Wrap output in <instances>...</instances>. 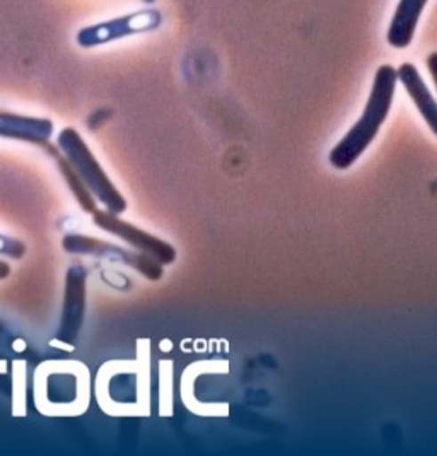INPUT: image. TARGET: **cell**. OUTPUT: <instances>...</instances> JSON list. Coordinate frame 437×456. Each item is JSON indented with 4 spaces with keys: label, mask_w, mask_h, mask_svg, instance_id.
<instances>
[{
    "label": "cell",
    "mask_w": 437,
    "mask_h": 456,
    "mask_svg": "<svg viewBox=\"0 0 437 456\" xmlns=\"http://www.w3.org/2000/svg\"><path fill=\"white\" fill-rule=\"evenodd\" d=\"M57 144L61 147L65 159L81 176L85 187L89 188L113 212L125 210V199L120 195L117 188L113 187L108 175L104 173L103 167H100L98 159L84 142L77 130L63 128L57 137Z\"/></svg>",
    "instance_id": "obj_2"
},
{
    "label": "cell",
    "mask_w": 437,
    "mask_h": 456,
    "mask_svg": "<svg viewBox=\"0 0 437 456\" xmlns=\"http://www.w3.org/2000/svg\"><path fill=\"white\" fill-rule=\"evenodd\" d=\"M427 69H429V74H431L433 81L436 84L437 89V52L431 53V55L427 57Z\"/></svg>",
    "instance_id": "obj_10"
},
{
    "label": "cell",
    "mask_w": 437,
    "mask_h": 456,
    "mask_svg": "<svg viewBox=\"0 0 437 456\" xmlns=\"http://www.w3.org/2000/svg\"><path fill=\"white\" fill-rule=\"evenodd\" d=\"M396 84L398 76L395 67L381 65L376 72L373 89L362 117L330 152L332 167L336 169L352 167L362 156V152L375 141L381 125L384 124V120L390 115L395 98Z\"/></svg>",
    "instance_id": "obj_1"
},
{
    "label": "cell",
    "mask_w": 437,
    "mask_h": 456,
    "mask_svg": "<svg viewBox=\"0 0 437 456\" xmlns=\"http://www.w3.org/2000/svg\"><path fill=\"white\" fill-rule=\"evenodd\" d=\"M94 223L101 228L111 231L113 234L120 236L122 240H125L126 243H130L132 247L146 253L149 256H152L154 260H158L161 265L173 264L176 258V251L167 245L165 241L158 240L156 236L149 234L142 229L135 228L132 224H126L124 221H120L118 217L108 214V212H94Z\"/></svg>",
    "instance_id": "obj_4"
},
{
    "label": "cell",
    "mask_w": 437,
    "mask_h": 456,
    "mask_svg": "<svg viewBox=\"0 0 437 456\" xmlns=\"http://www.w3.org/2000/svg\"><path fill=\"white\" fill-rule=\"evenodd\" d=\"M396 76H398V83L403 84L417 110L420 111V115L424 117V120L427 122L429 128L437 137V102L431 94L427 84L424 83L422 76L418 74L416 65L409 62L401 63L396 69Z\"/></svg>",
    "instance_id": "obj_6"
},
{
    "label": "cell",
    "mask_w": 437,
    "mask_h": 456,
    "mask_svg": "<svg viewBox=\"0 0 437 456\" xmlns=\"http://www.w3.org/2000/svg\"><path fill=\"white\" fill-rule=\"evenodd\" d=\"M57 156V163H59V169L62 171L63 178L67 182V185L70 187V190L74 191V195L77 197V200L81 202L84 210L87 212H93L94 210V200L91 197V191L89 188L84 185L81 176L76 173V169L70 167V163L65 159V156H61L59 152L55 154Z\"/></svg>",
    "instance_id": "obj_9"
},
{
    "label": "cell",
    "mask_w": 437,
    "mask_h": 456,
    "mask_svg": "<svg viewBox=\"0 0 437 456\" xmlns=\"http://www.w3.org/2000/svg\"><path fill=\"white\" fill-rule=\"evenodd\" d=\"M84 312V275H76L70 272L67 281V301H65V323L63 332H76L81 323V314Z\"/></svg>",
    "instance_id": "obj_8"
},
{
    "label": "cell",
    "mask_w": 437,
    "mask_h": 456,
    "mask_svg": "<svg viewBox=\"0 0 437 456\" xmlns=\"http://www.w3.org/2000/svg\"><path fill=\"white\" fill-rule=\"evenodd\" d=\"M5 273H9V267L4 262H0V277H4Z\"/></svg>",
    "instance_id": "obj_11"
},
{
    "label": "cell",
    "mask_w": 437,
    "mask_h": 456,
    "mask_svg": "<svg viewBox=\"0 0 437 456\" xmlns=\"http://www.w3.org/2000/svg\"><path fill=\"white\" fill-rule=\"evenodd\" d=\"M425 4L427 0H400L386 35L393 48H407L412 43Z\"/></svg>",
    "instance_id": "obj_7"
},
{
    "label": "cell",
    "mask_w": 437,
    "mask_h": 456,
    "mask_svg": "<svg viewBox=\"0 0 437 456\" xmlns=\"http://www.w3.org/2000/svg\"><path fill=\"white\" fill-rule=\"evenodd\" d=\"M161 24V14L158 11H141L132 12L124 18H115L111 21L100 22L94 26H87L77 33V43L83 48H91L96 45H104L125 38L135 33L152 31Z\"/></svg>",
    "instance_id": "obj_3"
},
{
    "label": "cell",
    "mask_w": 437,
    "mask_h": 456,
    "mask_svg": "<svg viewBox=\"0 0 437 456\" xmlns=\"http://www.w3.org/2000/svg\"><path fill=\"white\" fill-rule=\"evenodd\" d=\"M53 134V124L48 118L22 117L0 111V137L16 139L31 144L46 145Z\"/></svg>",
    "instance_id": "obj_5"
}]
</instances>
